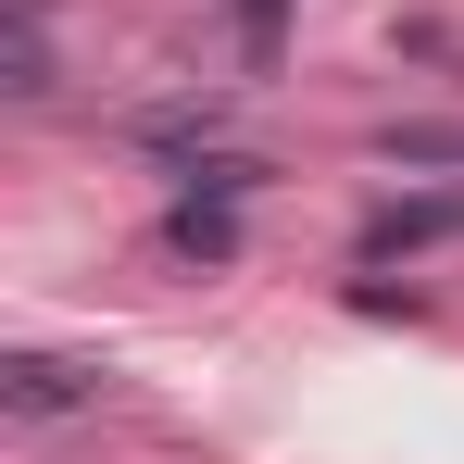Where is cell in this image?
<instances>
[{
	"instance_id": "cell-1",
	"label": "cell",
	"mask_w": 464,
	"mask_h": 464,
	"mask_svg": "<svg viewBox=\"0 0 464 464\" xmlns=\"http://www.w3.org/2000/svg\"><path fill=\"white\" fill-rule=\"evenodd\" d=\"M0 401H13L25 427H51V414L101 401V377H88V364H63V352H13V364H0Z\"/></svg>"
},
{
	"instance_id": "cell-2",
	"label": "cell",
	"mask_w": 464,
	"mask_h": 464,
	"mask_svg": "<svg viewBox=\"0 0 464 464\" xmlns=\"http://www.w3.org/2000/svg\"><path fill=\"white\" fill-rule=\"evenodd\" d=\"M452 227H464V201H401V214L364 227V251H427V238H452Z\"/></svg>"
}]
</instances>
